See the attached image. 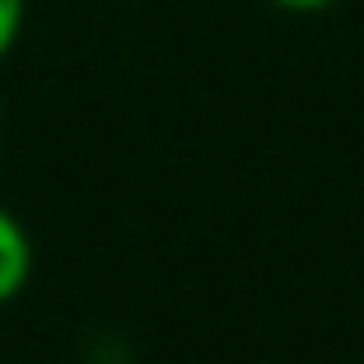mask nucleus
Returning a JSON list of instances; mask_svg holds the SVG:
<instances>
[{
	"mask_svg": "<svg viewBox=\"0 0 364 364\" xmlns=\"http://www.w3.org/2000/svg\"><path fill=\"white\" fill-rule=\"evenodd\" d=\"M0 127H5V117H0Z\"/></svg>",
	"mask_w": 364,
	"mask_h": 364,
	"instance_id": "nucleus-4",
	"label": "nucleus"
},
{
	"mask_svg": "<svg viewBox=\"0 0 364 364\" xmlns=\"http://www.w3.org/2000/svg\"><path fill=\"white\" fill-rule=\"evenodd\" d=\"M276 10H289V14H322L332 10V5H341V0H271Z\"/></svg>",
	"mask_w": 364,
	"mask_h": 364,
	"instance_id": "nucleus-3",
	"label": "nucleus"
},
{
	"mask_svg": "<svg viewBox=\"0 0 364 364\" xmlns=\"http://www.w3.org/2000/svg\"><path fill=\"white\" fill-rule=\"evenodd\" d=\"M23 14H28V0H0V61L14 52L23 33Z\"/></svg>",
	"mask_w": 364,
	"mask_h": 364,
	"instance_id": "nucleus-2",
	"label": "nucleus"
},
{
	"mask_svg": "<svg viewBox=\"0 0 364 364\" xmlns=\"http://www.w3.org/2000/svg\"><path fill=\"white\" fill-rule=\"evenodd\" d=\"M28 280H33V238H28V229L0 205V304L19 299Z\"/></svg>",
	"mask_w": 364,
	"mask_h": 364,
	"instance_id": "nucleus-1",
	"label": "nucleus"
}]
</instances>
